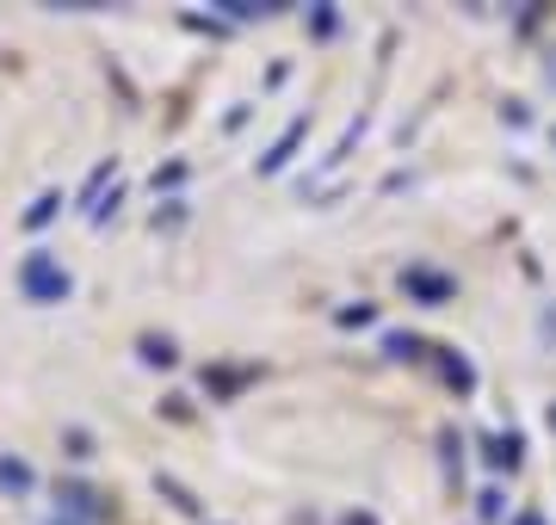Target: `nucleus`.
<instances>
[{
    "mask_svg": "<svg viewBox=\"0 0 556 525\" xmlns=\"http://www.w3.org/2000/svg\"><path fill=\"white\" fill-rule=\"evenodd\" d=\"M20 291L25 304H68V291H75V279H68V266L56 260V254H25L20 260Z\"/></svg>",
    "mask_w": 556,
    "mask_h": 525,
    "instance_id": "1",
    "label": "nucleus"
},
{
    "mask_svg": "<svg viewBox=\"0 0 556 525\" xmlns=\"http://www.w3.org/2000/svg\"><path fill=\"white\" fill-rule=\"evenodd\" d=\"M31 488H38V476L25 458H0V495H31Z\"/></svg>",
    "mask_w": 556,
    "mask_h": 525,
    "instance_id": "2",
    "label": "nucleus"
},
{
    "mask_svg": "<svg viewBox=\"0 0 556 525\" xmlns=\"http://www.w3.org/2000/svg\"><path fill=\"white\" fill-rule=\"evenodd\" d=\"M56 501H62V513H75V520H93V495H87V488H56Z\"/></svg>",
    "mask_w": 556,
    "mask_h": 525,
    "instance_id": "3",
    "label": "nucleus"
},
{
    "mask_svg": "<svg viewBox=\"0 0 556 525\" xmlns=\"http://www.w3.org/2000/svg\"><path fill=\"white\" fill-rule=\"evenodd\" d=\"M56 210H62V192H43V199L25 210V229H43V222L56 217Z\"/></svg>",
    "mask_w": 556,
    "mask_h": 525,
    "instance_id": "4",
    "label": "nucleus"
},
{
    "mask_svg": "<svg viewBox=\"0 0 556 525\" xmlns=\"http://www.w3.org/2000/svg\"><path fill=\"white\" fill-rule=\"evenodd\" d=\"M50 525H80V520H50Z\"/></svg>",
    "mask_w": 556,
    "mask_h": 525,
    "instance_id": "5",
    "label": "nucleus"
}]
</instances>
